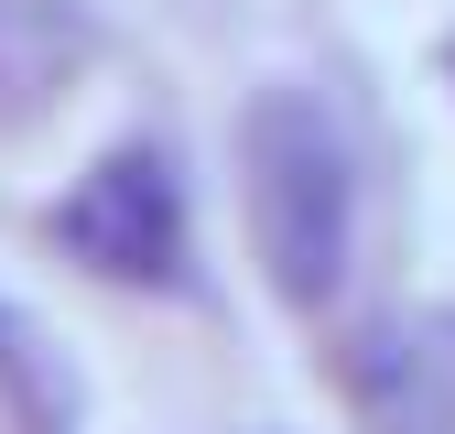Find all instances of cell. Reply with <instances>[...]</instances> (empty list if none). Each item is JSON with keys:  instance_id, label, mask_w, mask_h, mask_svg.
Masks as SVG:
<instances>
[{"instance_id": "3957f363", "label": "cell", "mask_w": 455, "mask_h": 434, "mask_svg": "<svg viewBox=\"0 0 455 434\" xmlns=\"http://www.w3.org/2000/svg\"><path fill=\"white\" fill-rule=\"evenodd\" d=\"M347 402L369 434H455V304H402L347 348Z\"/></svg>"}, {"instance_id": "7a4b0ae2", "label": "cell", "mask_w": 455, "mask_h": 434, "mask_svg": "<svg viewBox=\"0 0 455 434\" xmlns=\"http://www.w3.org/2000/svg\"><path fill=\"white\" fill-rule=\"evenodd\" d=\"M54 239H66L76 261L120 271V283H174L185 261V196H174V163H163L152 141H120L87 163V185L54 206Z\"/></svg>"}, {"instance_id": "277c9868", "label": "cell", "mask_w": 455, "mask_h": 434, "mask_svg": "<svg viewBox=\"0 0 455 434\" xmlns=\"http://www.w3.org/2000/svg\"><path fill=\"white\" fill-rule=\"evenodd\" d=\"M87 54H98L87 0H0V98L12 108H44L54 87H76Z\"/></svg>"}, {"instance_id": "6da1fadb", "label": "cell", "mask_w": 455, "mask_h": 434, "mask_svg": "<svg viewBox=\"0 0 455 434\" xmlns=\"http://www.w3.org/2000/svg\"><path fill=\"white\" fill-rule=\"evenodd\" d=\"M239 196H250V250L282 304H325L358 239V163L347 131L325 120L315 87H260L239 120Z\"/></svg>"}, {"instance_id": "5b68a950", "label": "cell", "mask_w": 455, "mask_h": 434, "mask_svg": "<svg viewBox=\"0 0 455 434\" xmlns=\"http://www.w3.org/2000/svg\"><path fill=\"white\" fill-rule=\"evenodd\" d=\"M0 391H12V413L33 434H76V380L54 358V337L33 315H12V304H0Z\"/></svg>"}]
</instances>
